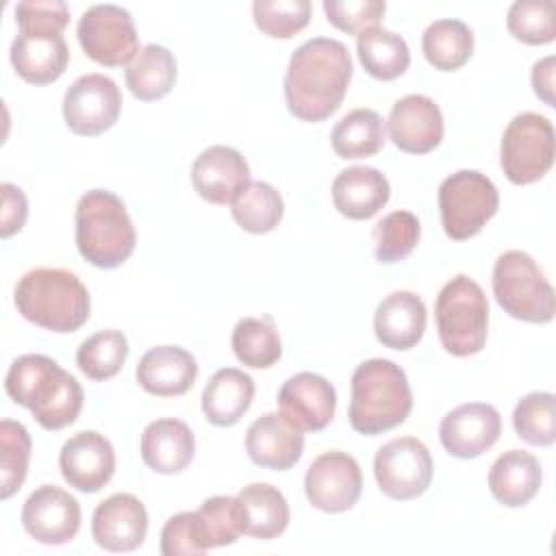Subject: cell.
<instances>
[{
	"label": "cell",
	"instance_id": "6da1fadb",
	"mask_svg": "<svg viewBox=\"0 0 556 556\" xmlns=\"http://www.w3.org/2000/svg\"><path fill=\"white\" fill-rule=\"evenodd\" d=\"M352 59L339 39L313 37L295 48L285 74V100L293 117L324 122L343 102L352 80Z\"/></svg>",
	"mask_w": 556,
	"mask_h": 556
},
{
	"label": "cell",
	"instance_id": "7a4b0ae2",
	"mask_svg": "<svg viewBox=\"0 0 556 556\" xmlns=\"http://www.w3.org/2000/svg\"><path fill=\"white\" fill-rule=\"evenodd\" d=\"M4 389L46 430H61L74 424L85 400L80 382L54 358L43 354L15 358L7 371Z\"/></svg>",
	"mask_w": 556,
	"mask_h": 556
},
{
	"label": "cell",
	"instance_id": "3957f363",
	"mask_svg": "<svg viewBox=\"0 0 556 556\" xmlns=\"http://www.w3.org/2000/svg\"><path fill=\"white\" fill-rule=\"evenodd\" d=\"M17 313L50 332H74L91 311L87 287L63 267H35L26 271L13 291Z\"/></svg>",
	"mask_w": 556,
	"mask_h": 556
},
{
	"label": "cell",
	"instance_id": "277c9868",
	"mask_svg": "<svg viewBox=\"0 0 556 556\" xmlns=\"http://www.w3.org/2000/svg\"><path fill=\"white\" fill-rule=\"evenodd\" d=\"M413 410V391L400 365L389 358L363 361L352 374L350 426L376 437L397 428Z\"/></svg>",
	"mask_w": 556,
	"mask_h": 556
},
{
	"label": "cell",
	"instance_id": "5b68a950",
	"mask_svg": "<svg viewBox=\"0 0 556 556\" xmlns=\"http://www.w3.org/2000/svg\"><path fill=\"white\" fill-rule=\"evenodd\" d=\"M74 237L80 256L100 269L124 265L135 252L137 232L126 204L109 189L80 195L74 211Z\"/></svg>",
	"mask_w": 556,
	"mask_h": 556
},
{
	"label": "cell",
	"instance_id": "8992f818",
	"mask_svg": "<svg viewBox=\"0 0 556 556\" xmlns=\"http://www.w3.org/2000/svg\"><path fill=\"white\" fill-rule=\"evenodd\" d=\"M439 341L452 356L478 354L486 343L489 302L482 287L458 274L443 285L434 302Z\"/></svg>",
	"mask_w": 556,
	"mask_h": 556
},
{
	"label": "cell",
	"instance_id": "52a82bcc",
	"mask_svg": "<svg viewBox=\"0 0 556 556\" xmlns=\"http://www.w3.org/2000/svg\"><path fill=\"white\" fill-rule=\"evenodd\" d=\"M491 282L497 304L510 317L528 324H547L554 319V289L528 252L508 250L500 254Z\"/></svg>",
	"mask_w": 556,
	"mask_h": 556
},
{
	"label": "cell",
	"instance_id": "ba28073f",
	"mask_svg": "<svg viewBox=\"0 0 556 556\" xmlns=\"http://www.w3.org/2000/svg\"><path fill=\"white\" fill-rule=\"evenodd\" d=\"M497 208V187L478 169H458L439 185L441 226L454 241L476 237Z\"/></svg>",
	"mask_w": 556,
	"mask_h": 556
},
{
	"label": "cell",
	"instance_id": "9c48e42d",
	"mask_svg": "<svg viewBox=\"0 0 556 556\" xmlns=\"http://www.w3.org/2000/svg\"><path fill=\"white\" fill-rule=\"evenodd\" d=\"M556 135L545 115L523 111L504 128L500 143V165L513 185H532L554 165Z\"/></svg>",
	"mask_w": 556,
	"mask_h": 556
},
{
	"label": "cell",
	"instance_id": "30bf717a",
	"mask_svg": "<svg viewBox=\"0 0 556 556\" xmlns=\"http://www.w3.org/2000/svg\"><path fill=\"white\" fill-rule=\"evenodd\" d=\"M76 37L85 54L106 67L128 65L141 50L135 20L119 4H91L78 20Z\"/></svg>",
	"mask_w": 556,
	"mask_h": 556
},
{
	"label": "cell",
	"instance_id": "8fae6325",
	"mask_svg": "<svg viewBox=\"0 0 556 556\" xmlns=\"http://www.w3.org/2000/svg\"><path fill=\"white\" fill-rule=\"evenodd\" d=\"M434 463L424 441L415 437H397L378 447L374 458V476L380 491L400 502L424 495L432 482Z\"/></svg>",
	"mask_w": 556,
	"mask_h": 556
},
{
	"label": "cell",
	"instance_id": "7c38bea8",
	"mask_svg": "<svg viewBox=\"0 0 556 556\" xmlns=\"http://www.w3.org/2000/svg\"><path fill=\"white\" fill-rule=\"evenodd\" d=\"M119 113V87L104 74H85L76 78L63 96V119L72 132L83 137H96L113 128Z\"/></svg>",
	"mask_w": 556,
	"mask_h": 556
},
{
	"label": "cell",
	"instance_id": "4fadbf2b",
	"mask_svg": "<svg viewBox=\"0 0 556 556\" xmlns=\"http://www.w3.org/2000/svg\"><path fill=\"white\" fill-rule=\"evenodd\" d=\"M363 491V473L358 460L341 450L319 454L306 469L304 493L313 508L321 513L350 510Z\"/></svg>",
	"mask_w": 556,
	"mask_h": 556
},
{
	"label": "cell",
	"instance_id": "5bb4252c",
	"mask_svg": "<svg viewBox=\"0 0 556 556\" xmlns=\"http://www.w3.org/2000/svg\"><path fill=\"white\" fill-rule=\"evenodd\" d=\"M22 526L37 543H70L80 530V504L61 486L41 484L22 506Z\"/></svg>",
	"mask_w": 556,
	"mask_h": 556
},
{
	"label": "cell",
	"instance_id": "9a60e30c",
	"mask_svg": "<svg viewBox=\"0 0 556 556\" xmlns=\"http://www.w3.org/2000/svg\"><path fill=\"white\" fill-rule=\"evenodd\" d=\"M502 434V417L493 404L467 402L452 408L439 424L443 450L454 458H478Z\"/></svg>",
	"mask_w": 556,
	"mask_h": 556
},
{
	"label": "cell",
	"instance_id": "2e32d148",
	"mask_svg": "<svg viewBox=\"0 0 556 556\" xmlns=\"http://www.w3.org/2000/svg\"><path fill=\"white\" fill-rule=\"evenodd\" d=\"M59 467L70 486L83 493H98L115 473V450L104 434L80 430L63 443Z\"/></svg>",
	"mask_w": 556,
	"mask_h": 556
},
{
	"label": "cell",
	"instance_id": "e0dca14e",
	"mask_svg": "<svg viewBox=\"0 0 556 556\" xmlns=\"http://www.w3.org/2000/svg\"><path fill=\"white\" fill-rule=\"evenodd\" d=\"M389 139L408 154H428L443 139V113L439 104L424 93L400 98L389 111Z\"/></svg>",
	"mask_w": 556,
	"mask_h": 556
},
{
	"label": "cell",
	"instance_id": "ac0fdd59",
	"mask_svg": "<svg viewBox=\"0 0 556 556\" xmlns=\"http://www.w3.org/2000/svg\"><path fill=\"white\" fill-rule=\"evenodd\" d=\"M278 408L302 432H319L334 417L337 391L324 376L300 371L280 387Z\"/></svg>",
	"mask_w": 556,
	"mask_h": 556
},
{
	"label": "cell",
	"instance_id": "d6986e66",
	"mask_svg": "<svg viewBox=\"0 0 556 556\" xmlns=\"http://www.w3.org/2000/svg\"><path fill=\"white\" fill-rule=\"evenodd\" d=\"M93 541L106 552H132L148 534V510L132 493H115L100 502L91 517Z\"/></svg>",
	"mask_w": 556,
	"mask_h": 556
},
{
	"label": "cell",
	"instance_id": "ffe728a7",
	"mask_svg": "<svg viewBox=\"0 0 556 556\" xmlns=\"http://www.w3.org/2000/svg\"><path fill=\"white\" fill-rule=\"evenodd\" d=\"M245 452L263 469H291L304 454V434L282 413L256 417L245 432Z\"/></svg>",
	"mask_w": 556,
	"mask_h": 556
},
{
	"label": "cell",
	"instance_id": "44dd1931",
	"mask_svg": "<svg viewBox=\"0 0 556 556\" xmlns=\"http://www.w3.org/2000/svg\"><path fill=\"white\" fill-rule=\"evenodd\" d=\"M250 180V165L230 146H208L191 165V185L211 204H230Z\"/></svg>",
	"mask_w": 556,
	"mask_h": 556
},
{
	"label": "cell",
	"instance_id": "7402d4cb",
	"mask_svg": "<svg viewBox=\"0 0 556 556\" xmlns=\"http://www.w3.org/2000/svg\"><path fill=\"white\" fill-rule=\"evenodd\" d=\"M139 387L156 397L187 393L198 378V363L180 345H156L148 350L135 369Z\"/></svg>",
	"mask_w": 556,
	"mask_h": 556
},
{
	"label": "cell",
	"instance_id": "603a6c76",
	"mask_svg": "<svg viewBox=\"0 0 556 556\" xmlns=\"http://www.w3.org/2000/svg\"><path fill=\"white\" fill-rule=\"evenodd\" d=\"M426 321L424 300L413 291H395L376 306L374 332L384 348L404 352L421 341Z\"/></svg>",
	"mask_w": 556,
	"mask_h": 556
},
{
	"label": "cell",
	"instance_id": "cb8c5ba5",
	"mask_svg": "<svg viewBox=\"0 0 556 556\" xmlns=\"http://www.w3.org/2000/svg\"><path fill=\"white\" fill-rule=\"evenodd\" d=\"M139 452L143 463L156 473H180L195 454V437L191 428L174 417L156 419L141 432Z\"/></svg>",
	"mask_w": 556,
	"mask_h": 556
},
{
	"label": "cell",
	"instance_id": "d4e9b609",
	"mask_svg": "<svg viewBox=\"0 0 556 556\" xmlns=\"http://www.w3.org/2000/svg\"><path fill=\"white\" fill-rule=\"evenodd\" d=\"M391 195L387 176L367 165L341 169L332 180V204L348 219L374 217Z\"/></svg>",
	"mask_w": 556,
	"mask_h": 556
},
{
	"label": "cell",
	"instance_id": "484cf974",
	"mask_svg": "<svg viewBox=\"0 0 556 556\" xmlns=\"http://www.w3.org/2000/svg\"><path fill=\"white\" fill-rule=\"evenodd\" d=\"M15 74L30 85H50L63 76L70 50L63 35H17L9 52Z\"/></svg>",
	"mask_w": 556,
	"mask_h": 556
},
{
	"label": "cell",
	"instance_id": "4316f807",
	"mask_svg": "<svg viewBox=\"0 0 556 556\" xmlns=\"http://www.w3.org/2000/svg\"><path fill=\"white\" fill-rule=\"evenodd\" d=\"M254 400V380L237 369H217L202 391V413L208 424L228 428L235 426L250 408Z\"/></svg>",
	"mask_w": 556,
	"mask_h": 556
},
{
	"label": "cell",
	"instance_id": "83f0119b",
	"mask_svg": "<svg viewBox=\"0 0 556 556\" xmlns=\"http://www.w3.org/2000/svg\"><path fill=\"white\" fill-rule=\"evenodd\" d=\"M541 478V463L530 452L508 450L489 469V491L500 504L519 508L539 493Z\"/></svg>",
	"mask_w": 556,
	"mask_h": 556
},
{
	"label": "cell",
	"instance_id": "f1b7e54d",
	"mask_svg": "<svg viewBox=\"0 0 556 556\" xmlns=\"http://www.w3.org/2000/svg\"><path fill=\"white\" fill-rule=\"evenodd\" d=\"M243 534L254 539H276L280 536L291 519L287 497L274 484L252 482L243 486L237 495Z\"/></svg>",
	"mask_w": 556,
	"mask_h": 556
},
{
	"label": "cell",
	"instance_id": "f546056e",
	"mask_svg": "<svg viewBox=\"0 0 556 556\" xmlns=\"http://www.w3.org/2000/svg\"><path fill=\"white\" fill-rule=\"evenodd\" d=\"M176 76L178 67L172 50L159 43L143 46L124 70L128 91L143 102L165 98L174 89Z\"/></svg>",
	"mask_w": 556,
	"mask_h": 556
},
{
	"label": "cell",
	"instance_id": "4dcf8cb0",
	"mask_svg": "<svg viewBox=\"0 0 556 556\" xmlns=\"http://www.w3.org/2000/svg\"><path fill=\"white\" fill-rule=\"evenodd\" d=\"M356 54L365 72L378 80H395L410 65V50L402 35L369 26L356 35Z\"/></svg>",
	"mask_w": 556,
	"mask_h": 556
},
{
	"label": "cell",
	"instance_id": "1f68e13d",
	"mask_svg": "<svg viewBox=\"0 0 556 556\" xmlns=\"http://www.w3.org/2000/svg\"><path fill=\"white\" fill-rule=\"evenodd\" d=\"M387 130L374 109H352L330 132L332 150L339 159H367L382 150Z\"/></svg>",
	"mask_w": 556,
	"mask_h": 556
},
{
	"label": "cell",
	"instance_id": "d6a6232c",
	"mask_svg": "<svg viewBox=\"0 0 556 556\" xmlns=\"http://www.w3.org/2000/svg\"><path fill=\"white\" fill-rule=\"evenodd\" d=\"M421 50L434 70L454 72L473 54V33L463 20H434L421 35Z\"/></svg>",
	"mask_w": 556,
	"mask_h": 556
},
{
	"label": "cell",
	"instance_id": "836d02e7",
	"mask_svg": "<svg viewBox=\"0 0 556 556\" xmlns=\"http://www.w3.org/2000/svg\"><path fill=\"white\" fill-rule=\"evenodd\" d=\"M230 213L241 230L265 235L280 224L285 215V202L269 182L248 180L232 198Z\"/></svg>",
	"mask_w": 556,
	"mask_h": 556
},
{
	"label": "cell",
	"instance_id": "e575fe53",
	"mask_svg": "<svg viewBox=\"0 0 556 556\" xmlns=\"http://www.w3.org/2000/svg\"><path fill=\"white\" fill-rule=\"evenodd\" d=\"M232 352L239 363L252 369H267L282 356L280 334L271 317H243L232 328Z\"/></svg>",
	"mask_w": 556,
	"mask_h": 556
},
{
	"label": "cell",
	"instance_id": "d590c367",
	"mask_svg": "<svg viewBox=\"0 0 556 556\" xmlns=\"http://www.w3.org/2000/svg\"><path fill=\"white\" fill-rule=\"evenodd\" d=\"M128 358V339L122 330H100L87 337L76 350L78 369L96 382L109 380L119 374Z\"/></svg>",
	"mask_w": 556,
	"mask_h": 556
},
{
	"label": "cell",
	"instance_id": "8d00e7d4",
	"mask_svg": "<svg viewBox=\"0 0 556 556\" xmlns=\"http://www.w3.org/2000/svg\"><path fill=\"white\" fill-rule=\"evenodd\" d=\"M374 256L378 263L391 265L404 261L419 243L421 226L415 213L410 211H393L387 213L374 226Z\"/></svg>",
	"mask_w": 556,
	"mask_h": 556
},
{
	"label": "cell",
	"instance_id": "74e56055",
	"mask_svg": "<svg viewBox=\"0 0 556 556\" xmlns=\"http://www.w3.org/2000/svg\"><path fill=\"white\" fill-rule=\"evenodd\" d=\"M517 437L530 445H552L556 439V397L549 391L523 395L513 410Z\"/></svg>",
	"mask_w": 556,
	"mask_h": 556
},
{
	"label": "cell",
	"instance_id": "f35d334b",
	"mask_svg": "<svg viewBox=\"0 0 556 556\" xmlns=\"http://www.w3.org/2000/svg\"><path fill=\"white\" fill-rule=\"evenodd\" d=\"M30 460V434L24 424L0 421V497L9 500L26 480Z\"/></svg>",
	"mask_w": 556,
	"mask_h": 556
},
{
	"label": "cell",
	"instance_id": "ab89813d",
	"mask_svg": "<svg viewBox=\"0 0 556 556\" xmlns=\"http://www.w3.org/2000/svg\"><path fill=\"white\" fill-rule=\"evenodd\" d=\"M508 33L528 46L552 43L556 37L552 0H517L506 13Z\"/></svg>",
	"mask_w": 556,
	"mask_h": 556
},
{
	"label": "cell",
	"instance_id": "60d3db41",
	"mask_svg": "<svg viewBox=\"0 0 556 556\" xmlns=\"http://www.w3.org/2000/svg\"><path fill=\"white\" fill-rule=\"evenodd\" d=\"M252 17L261 33L274 39H289L311 22L308 0H256Z\"/></svg>",
	"mask_w": 556,
	"mask_h": 556
},
{
	"label": "cell",
	"instance_id": "b9f144b4",
	"mask_svg": "<svg viewBox=\"0 0 556 556\" xmlns=\"http://www.w3.org/2000/svg\"><path fill=\"white\" fill-rule=\"evenodd\" d=\"M208 534L198 510H185L172 515L161 530V554L180 556V554H204L208 552Z\"/></svg>",
	"mask_w": 556,
	"mask_h": 556
},
{
	"label": "cell",
	"instance_id": "7bdbcfd3",
	"mask_svg": "<svg viewBox=\"0 0 556 556\" xmlns=\"http://www.w3.org/2000/svg\"><path fill=\"white\" fill-rule=\"evenodd\" d=\"M198 513H200L202 523L206 528L211 549L232 545L243 534V523H241V513H239L237 497L213 495V497L202 502Z\"/></svg>",
	"mask_w": 556,
	"mask_h": 556
},
{
	"label": "cell",
	"instance_id": "ee69618b",
	"mask_svg": "<svg viewBox=\"0 0 556 556\" xmlns=\"http://www.w3.org/2000/svg\"><path fill=\"white\" fill-rule=\"evenodd\" d=\"M22 35H61L70 24V9L61 0H24L15 4Z\"/></svg>",
	"mask_w": 556,
	"mask_h": 556
},
{
	"label": "cell",
	"instance_id": "f6af8a7d",
	"mask_svg": "<svg viewBox=\"0 0 556 556\" xmlns=\"http://www.w3.org/2000/svg\"><path fill=\"white\" fill-rule=\"evenodd\" d=\"M321 7L328 22L350 35H358L369 26H378L387 11V4L382 0H324Z\"/></svg>",
	"mask_w": 556,
	"mask_h": 556
},
{
	"label": "cell",
	"instance_id": "bcb514c9",
	"mask_svg": "<svg viewBox=\"0 0 556 556\" xmlns=\"http://www.w3.org/2000/svg\"><path fill=\"white\" fill-rule=\"evenodd\" d=\"M2 239H9L11 235L20 232L28 217V202L24 191L17 185L2 182Z\"/></svg>",
	"mask_w": 556,
	"mask_h": 556
},
{
	"label": "cell",
	"instance_id": "7dc6e473",
	"mask_svg": "<svg viewBox=\"0 0 556 556\" xmlns=\"http://www.w3.org/2000/svg\"><path fill=\"white\" fill-rule=\"evenodd\" d=\"M554 65H556V59L552 54H547V56H543L541 61H536L532 65V74H530L534 93L547 106H556V100H554Z\"/></svg>",
	"mask_w": 556,
	"mask_h": 556
}]
</instances>
